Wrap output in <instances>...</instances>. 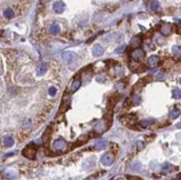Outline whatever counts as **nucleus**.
<instances>
[{
    "label": "nucleus",
    "mask_w": 181,
    "mask_h": 180,
    "mask_svg": "<svg viewBox=\"0 0 181 180\" xmlns=\"http://www.w3.org/2000/svg\"><path fill=\"white\" fill-rule=\"evenodd\" d=\"M52 148L56 151H64L67 149V142L63 139H57L52 145Z\"/></svg>",
    "instance_id": "1"
},
{
    "label": "nucleus",
    "mask_w": 181,
    "mask_h": 180,
    "mask_svg": "<svg viewBox=\"0 0 181 180\" xmlns=\"http://www.w3.org/2000/svg\"><path fill=\"white\" fill-rule=\"evenodd\" d=\"M62 59L64 63H71L77 59V55L72 51H66L62 54Z\"/></svg>",
    "instance_id": "2"
},
{
    "label": "nucleus",
    "mask_w": 181,
    "mask_h": 180,
    "mask_svg": "<svg viewBox=\"0 0 181 180\" xmlns=\"http://www.w3.org/2000/svg\"><path fill=\"white\" fill-rule=\"evenodd\" d=\"M144 50H142L140 48H137V49H134V51L131 52V58L136 60V61H139V60H141L143 59V57H144Z\"/></svg>",
    "instance_id": "3"
},
{
    "label": "nucleus",
    "mask_w": 181,
    "mask_h": 180,
    "mask_svg": "<svg viewBox=\"0 0 181 180\" xmlns=\"http://www.w3.org/2000/svg\"><path fill=\"white\" fill-rule=\"evenodd\" d=\"M107 128H108V126L106 124V121H104V120H99L95 125V127H94V130H95L97 133H101L103 132V131H106Z\"/></svg>",
    "instance_id": "4"
},
{
    "label": "nucleus",
    "mask_w": 181,
    "mask_h": 180,
    "mask_svg": "<svg viewBox=\"0 0 181 180\" xmlns=\"http://www.w3.org/2000/svg\"><path fill=\"white\" fill-rule=\"evenodd\" d=\"M113 160H115V157H113V155L110 154V152L104 154V155L101 157V164H102L103 166H110V164H112Z\"/></svg>",
    "instance_id": "5"
},
{
    "label": "nucleus",
    "mask_w": 181,
    "mask_h": 180,
    "mask_svg": "<svg viewBox=\"0 0 181 180\" xmlns=\"http://www.w3.org/2000/svg\"><path fill=\"white\" fill-rule=\"evenodd\" d=\"M172 31V28H171V24H162L160 27V32L162 36H169Z\"/></svg>",
    "instance_id": "6"
},
{
    "label": "nucleus",
    "mask_w": 181,
    "mask_h": 180,
    "mask_svg": "<svg viewBox=\"0 0 181 180\" xmlns=\"http://www.w3.org/2000/svg\"><path fill=\"white\" fill-rule=\"evenodd\" d=\"M160 62V59L158 56H151L149 59H148V65L150 67H157Z\"/></svg>",
    "instance_id": "7"
},
{
    "label": "nucleus",
    "mask_w": 181,
    "mask_h": 180,
    "mask_svg": "<svg viewBox=\"0 0 181 180\" xmlns=\"http://www.w3.org/2000/svg\"><path fill=\"white\" fill-rule=\"evenodd\" d=\"M35 154H36V149L33 148V147H32V148L31 147H27V148L24 150V155L27 157V158H30V159L35 157Z\"/></svg>",
    "instance_id": "8"
},
{
    "label": "nucleus",
    "mask_w": 181,
    "mask_h": 180,
    "mask_svg": "<svg viewBox=\"0 0 181 180\" xmlns=\"http://www.w3.org/2000/svg\"><path fill=\"white\" fill-rule=\"evenodd\" d=\"M92 54L95 57H100L103 55V48L100 45H96L94 49H92Z\"/></svg>",
    "instance_id": "9"
},
{
    "label": "nucleus",
    "mask_w": 181,
    "mask_h": 180,
    "mask_svg": "<svg viewBox=\"0 0 181 180\" xmlns=\"http://www.w3.org/2000/svg\"><path fill=\"white\" fill-rule=\"evenodd\" d=\"M54 10H55L57 14L62 12L63 10H64V5H63V2H61V1L55 2V5H54Z\"/></svg>",
    "instance_id": "10"
},
{
    "label": "nucleus",
    "mask_w": 181,
    "mask_h": 180,
    "mask_svg": "<svg viewBox=\"0 0 181 180\" xmlns=\"http://www.w3.org/2000/svg\"><path fill=\"white\" fill-rule=\"evenodd\" d=\"M148 7H149V9L151 11H157L160 8V5H159V2H158L157 0H151L149 2V5H148Z\"/></svg>",
    "instance_id": "11"
},
{
    "label": "nucleus",
    "mask_w": 181,
    "mask_h": 180,
    "mask_svg": "<svg viewBox=\"0 0 181 180\" xmlns=\"http://www.w3.org/2000/svg\"><path fill=\"white\" fill-rule=\"evenodd\" d=\"M95 147L98 150H101V149H104L107 147V141L104 140V139H100V140L96 141L95 142Z\"/></svg>",
    "instance_id": "12"
},
{
    "label": "nucleus",
    "mask_w": 181,
    "mask_h": 180,
    "mask_svg": "<svg viewBox=\"0 0 181 180\" xmlns=\"http://www.w3.org/2000/svg\"><path fill=\"white\" fill-rule=\"evenodd\" d=\"M80 86H81V81H80V79H75L73 81H72V84H71V91H77L79 88H80Z\"/></svg>",
    "instance_id": "13"
},
{
    "label": "nucleus",
    "mask_w": 181,
    "mask_h": 180,
    "mask_svg": "<svg viewBox=\"0 0 181 180\" xmlns=\"http://www.w3.org/2000/svg\"><path fill=\"white\" fill-rule=\"evenodd\" d=\"M155 124V119H152V118H149V119H143L140 121V126L143 127V128H146V127H149V126L153 125Z\"/></svg>",
    "instance_id": "14"
},
{
    "label": "nucleus",
    "mask_w": 181,
    "mask_h": 180,
    "mask_svg": "<svg viewBox=\"0 0 181 180\" xmlns=\"http://www.w3.org/2000/svg\"><path fill=\"white\" fill-rule=\"evenodd\" d=\"M140 43H141V38L139 36H134V38L131 39V41H130V45L132 47H139Z\"/></svg>",
    "instance_id": "15"
},
{
    "label": "nucleus",
    "mask_w": 181,
    "mask_h": 180,
    "mask_svg": "<svg viewBox=\"0 0 181 180\" xmlns=\"http://www.w3.org/2000/svg\"><path fill=\"white\" fill-rule=\"evenodd\" d=\"M115 75H116L117 77H122V76L125 75V68H123L122 66H117V67L115 68Z\"/></svg>",
    "instance_id": "16"
},
{
    "label": "nucleus",
    "mask_w": 181,
    "mask_h": 180,
    "mask_svg": "<svg viewBox=\"0 0 181 180\" xmlns=\"http://www.w3.org/2000/svg\"><path fill=\"white\" fill-rule=\"evenodd\" d=\"M179 116H180V110L178 109V108H173V109L169 112L170 119H176V118H178Z\"/></svg>",
    "instance_id": "17"
},
{
    "label": "nucleus",
    "mask_w": 181,
    "mask_h": 180,
    "mask_svg": "<svg viewBox=\"0 0 181 180\" xmlns=\"http://www.w3.org/2000/svg\"><path fill=\"white\" fill-rule=\"evenodd\" d=\"M46 71H47V65H46V63H42V65H40L39 67H38L37 73H38V76H42V75L46 73Z\"/></svg>",
    "instance_id": "18"
},
{
    "label": "nucleus",
    "mask_w": 181,
    "mask_h": 180,
    "mask_svg": "<svg viewBox=\"0 0 181 180\" xmlns=\"http://www.w3.org/2000/svg\"><path fill=\"white\" fill-rule=\"evenodd\" d=\"M50 32L52 33V35H56V33H58V32H60V26L58 24H52L50 26Z\"/></svg>",
    "instance_id": "19"
},
{
    "label": "nucleus",
    "mask_w": 181,
    "mask_h": 180,
    "mask_svg": "<svg viewBox=\"0 0 181 180\" xmlns=\"http://www.w3.org/2000/svg\"><path fill=\"white\" fill-rule=\"evenodd\" d=\"M14 143H15V140H14L11 137H6V138L3 139V145H5L6 147H11Z\"/></svg>",
    "instance_id": "20"
},
{
    "label": "nucleus",
    "mask_w": 181,
    "mask_h": 180,
    "mask_svg": "<svg viewBox=\"0 0 181 180\" xmlns=\"http://www.w3.org/2000/svg\"><path fill=\"white\" fill-rule=\"evenodd\" d=\"M172 97L174 98V99H180L181 98V90L180 89L176 88V89L172 91Z\"/></svg>",
    "instance_id": "21"
},
{
    "label": "nucleus",
    "mask_w": 181,
    "mask_h": 180,
    "mask_svg": "<svg viewBox=\"0 0 181 180\" xmlns=\"http://www.w3.org/2000/svg\"><path fill=\"white\" fill-rule=\"evenodd\" d=\"M172 52L174 56H181V46H173Z\"/></svg>",
    "instance_id": "22"
},
{
    "label": "nucleus",
    "mask_w": 181,
    "mask_h": 180,
    "mask_svg": "<svg viewBox=\"0 0 181 180\" xmlns=\"http://www.w3.org/2000/svg\"><path fill=\"white\" fill-rule=\"evenodd\" d=\"M125 88H126V86H125V82H118V84L116 85V89L118 90L119 92H121Z\"/></svg>",
    "instance_id": "23"
},
{
    "label": "nucleus",
    "mask_w": 181,
    "mask_h": 180,
    "mask_svg": "<svg viewBox=\"0 0 181 180\" xmlns=\"http://www.w3.org/2000/svg\"><path fill=\"white\" fill-rule=\"evenodd\" d=\"M165 72H162V71H160V72H157V75H156V79L157 80H165Z\"/></svg>",
    "instance_id": "24"
},
{
    "label": "nucleus",
    "mask_w": 181,
    "mask_h": 180,
    "mask_svg": "<svg viewBox=\"0 0 181 180\" xmlns=\"http://www.w3.org/2000/svg\"><path fill=\"white\" fill-rule=\"evenodd\" d=\"M125 50H126V46H120V47H118L117 49H116V54L120 55V54L125 52Z\"/></svg>",
    "instance_id": "25"
},
{
    "label": "nucleus",
    "mask_w": 181,
    "mask_h": 180,
    "mask_svg": "<svg viewBox=\"0 0 181 180\" xmlns=\"http://www.w3.org/2000/svg\"><path fill=\"white\" fill-rule=\"evenodd\" d=\"M48 92H49L50 96H52V97H54V96H56V94H57V89H56L55 87H50V88H49V90H48Z\"/></svg>",
    "instance_id": "26"
},
{
    "label": "nucleus",
    "mask_w": 181,
    "mask_h": 180,
    "mask_svg": "<svg viewBox=\"0 0 181 180\" xmlns=\"http://www.w3.org/2000/svg\"><path fill=\"white\" fill-rule=\"evenodd\" d=\"M96 80H97L98 82H104V81H106V78H104V76H102V75H98V76L96 77Z\"/></svg>",
    "instance_id": "27"
},
{
    "label": "nucleus",
    "mask_w": 181,
    "mask_h": 180,
    "mask_svg": "<svg viewBox=\"0 0 181 180\" xmlns=\"http://www.w3.org/2000/svg\"><path fill=\"white\" fill-rule=\"evenodd\" d=\"M132 103H134V106H137V105H139V103H140V98H139V96H134Z\"/></svg>",
    "instance_id": "28"
},
{
    "label": "nucleus",
    "mask_w": 181,
    "mask_h": 180,
    "mask_svg": "<svg viewBox=\"0 0 181 180\" xmlns=\"http://www.w3.org/2000/svg\"><path fill=\"white\" fill-rule=\"evenodd\" d=\"M131 169H132V170H134V171H138V170H140V169H141L140 164H138V162H137V164H134V166L131 167Z\"/></svg>",
    "instance_id": "29"
},
{
    "label": "nucleus",
    "mask_w": 181,
    "mask_h": 180,
    "mask_svg": "<svg viewBox=\"0 0 181 180\" xmlns=\"http://www.w3.org/2000/svg\"><path fill=\"white\" fill-rule=\"evenodd\" d=\"M169 170H170V164H165L163 166V168H162V172H168Z\"/></svg>",
    "instance_id": "30"
},
{
    "label": "nucleus",
    "mask_w": 181,
    "mask_h": 180,
    "mask_svg": "<svg viewBox=\"0 0 181 180\" xmlns=\"http://www.w3.org/2000/svg\"><path fill=\"white\" fill-rule=\"evenodd\" d=\"M137 147H138V149L141 150V149L144 148V143H143L142 141H138V142H137Z\"/></svg>",
    "instance_id": "31"
},
{
    "label": "nucleus",
    "mask_w": 181,
    "mask_h": 180,
    "mask_svg": "<svg viewBox=\"0 0 181 180\" xmlns=\"http://www.w3.org/2000/svg\"><path fill=\"white\" fill-rule=\"evenodd\" d=\"M177 32H178V33H180V35H181V24H178V27H177Z\"/></svg>",
    "instance_id": "32"
},
{
    "label": "nucleus",
    "mask_w": 181,
    "mask_h": 180,
    "mask_svg": "<svg viewBox=\"0 0 181 180\" xmlns=\"http://www.w3.org/2000/svg\"><path fill=\"white\" fill-rule=\"evenodd\" d=\"M177 127H178V128H181V121L178 124V125H177Z\"/></svg>",
    "instance_id": "33"
},
{
    "label": "nucleus",
    "mask_w": 181,
    "mask_h": 180,
    "mask_svg": "<svg viewBox=\"0 0 181 180\" xmlns=\"http://www.w3.org/2000/svg\"><path fill=\"white\" fill-rule=\"evenodd\" d=\"M42 1H43V2H47V1H49V0H42Z\"/></svg>",
    "instance_id": "34"
},
{
    "label": "nucleus",
    "mask_w": 181,
    "mask_h": 180,
    "mask_svg": "<svg viewBox=\"0 0 181 180\" xmlns=\"http://www.w3.org/2000/svg\"><path fill=\"white\" fill-rule=\"evenodd\" d=\"M180 84H181V79H180Z\"/></svg>",
    "instance_id": "35"
}]
</instances>
